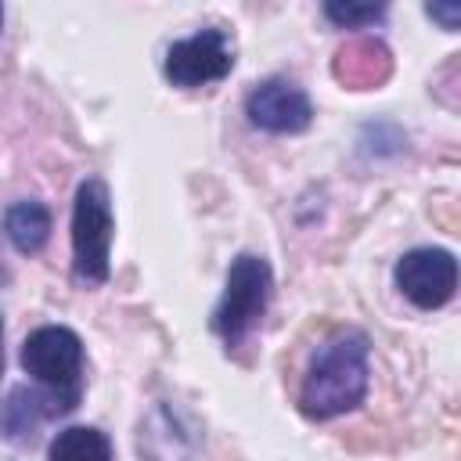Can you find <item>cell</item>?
I'll use <instances>...</instances> for the list:
<instances>
[{"label": "cell", "mask_w": 461, "mask_h": 461, "mask_svg": "<svg viewBox=\"0 0 461 461\" xmlns=\"http://www.w3.org/2000/svg\"><path fill=\"white\" fill-rule=\"evenodd\" d=\"M367 335L364 331H339L331 335L310 360L303 385H299V407L306 418L328 421L346 411H353L367 393Z\"/></svg>", "instance_id": "obj_1"}, {"label": "cell", "mask_w": 461, "mask_h": 461, "mask_svg": "<svg viewBox=\"0 0 461 461\" xmlns=\"http://www.w3.org/2000/svg\"><path fill=\"white\" fill-rule=\"evenodd\" d=\"M22 367L50 393L54 414L72 411L83 389V342L72 328L43 324L22 342Z\"/></svg>", "instance_id": "obj_2"}, {"label": "cell", "mask_w": 461, "mask_h": 461, "mask_svg": "<svg viewBox=\"0 0 461 461\" xmlns=\"http://www.w3.org/2000/svg\"><path fill=\"white\" fill-rule=\"evenodd\" d=\"M112 198L104 180L90 176L76 187L72 205V263L83 285H104L112 267Z\"/></svg>", "instance_id": "obj_3"}, {"label": "cell", "mask_w": 461, "mask_h": 461, "mask_svg": "<svg viewBox=\"0 0 461 461\" xmlns=\"http://www.w3.org/2000/svg\"><path fill=\"white\" fill-rule=\"evenodd\" d=\"M270 288H274V277H270V263L263 256L241 252L230 263L223 295L212 310V328L227 346H238L259 324V317L270 303Z\"/></svg>", "instance_id": "obj_4"}, {"label": "cell", "mask_w": 461, "mask_h": 461, "mask_svg": "<svg viewBox=\"0 0 461 461\" xmlns=\"http://www.w3.org/2000/svg\"><path fill=\"white\" fill-rule=\"evenodd\" d=\"M234 68V43L223 29H202L187 40H176L166 50V79L173 86H209Z\"/></svg>", "instance_id": "obj_5"}, {"label": "cell", "mask_w": 461, "mask_h": 461, "mask_svg": "<svg viewBox=\"0 0 461 461\" xmlns=\"http://www.w3.org/2000/svg\"><path fill=\"white\" fill-rule=\"evenodd\" d=\"M396 288L421 310L443 306L457 288V259L447 249H411L396 263Z\"/></svg>", "instance_id": "obj_6"}, {"label": "cell", "mask_w": 461, "mask_h": 461, "mask_svg": "<svg viewBox=\"0 0 461 461\" xmlns=\"http://www.w3.org/2000/svg\"><path fill=\"white\" fill-rule=\"evenodd\" d=\"M245 115L267 133H299L313 119L310 97L288 79H267L245 97Z\"/></svg>", "instance_id": "obj_7"}, {"label": "cell", "mask_w": 461, "mask_h": 461, "mask_svg": "<svg viewBox=\"0 0 461 461\" xmlns=\"http://www.w3.org/2000/svg\"><path fill=\"white\" fill-rule=\"evenodd\" d=\"M4 230H7V238L18 252L32 256L50 238V212L40 202H14L4 216Z\"/></svg>", "instance_id": "obj_8"}, {"label": "cell", "mask_w": 461, "mask_h": 461, "mask_svg": "<svg viewBox=\"0 0 461 461\" xmlns=\"http://www.w3.org/2000/svg\"><path fill=\"white\" fill-rule=\"evenodd\" d=\"M47 461H112V443L94 425H68L54 436Z\"/></svg>", "instance_id": "obj_9"}, {"label": "cell", "mask_w": 461, "mask_h": 461, "mask_svg": "<svg viewBox=\"0 0 461 461\" xmlns=\"http://www.w3.org/2000/svg\"><path fill=\"white\" fill-rule=\"evenodd\" d=\"M385 7L382 4H353V0H328L324 4V18L335 22L339 29H364L382 22Z\"/></svg>", "instance_id": "obj_10"}, {"label": "cell", "mask_w": 461, "mask_h": 461, "mask_svg": "<svg viewBox=\"0 0 461 461\" xmlns=\"http://www.w3.org/2000/svg\"><path fill=\"white\" fill-rule=\"evenodd\" d=\"M425 14H429V18H436V22H443V29H447V32H454V29H457V22H461V4H429V7H425Z\"/></svg>", "instance_id": "obj_11"}, {"label": "cell", "mask_w": 461, "mask_h": 461, "mask_svg": "<svg viewBox=\"0 0 461 461\" xmlns=\"http://www.w3.org/2000/svg\"><path fill=\"white\" fill-rule=\"evenodd\" d=\"M0 367H4V324H0Z\"/></svg>", "instance_id": "obj_12"}, {"label": "cell", "mask_w": 461, "mask_h": 461, "mask_svg": "<svg viewBox=\"0 0 461 461\" xmlns=\"http://www.w3.org/2000/svg\"><path fill=\"white\" fill-rule=\"evenodd\" d=\"M0 22H4V11H0Z\"/></svg>", "instance_id": "obj_13"}]
</instances>
